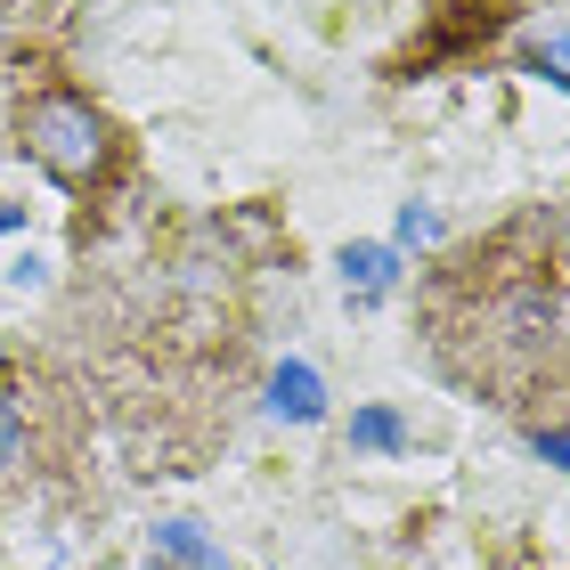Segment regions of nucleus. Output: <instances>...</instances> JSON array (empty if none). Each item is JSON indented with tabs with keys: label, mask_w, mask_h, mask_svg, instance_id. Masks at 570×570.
<instances>
[{
	"label": "nucleus",
	"mask_w": 570,
	"mask_h": 570,
	"mask_svg": "<svg viewBox=\"0 0 570 570\" xmlns=\"http://www.w3.org/2000/svg\"><path fill=\"white\" fill-rule=\"evenodd\" d=\"M538 449H547V456L562 464V473H570V432H538Z\"/></svg>",
	"instance_id": "1a4fd4ad"
},
{
	"label": "nucleus",
	"mask_w": 570,
	"mask_h": 570,
	"mask_svg": "<svg viewBox=\"0 0 570 570\" xmlns=\"http://www.w3.org/2000/svg\"><path fill=\"white\" fill-rule=\"evenodd\" d=\"M530 58H538V66H554V82L570 90V33H547V41L530 49Z\"/></svg>",
	"instance_id": "6e6552de"
},
{
	"label": "nucleus",
	"mask_w": 570,
	"mask_h": 570,
	"mask_svg": "<svg viewBox=\"0 0 570 570\" xmlns=\"http://www.w3.org/2000/svg\"><path fill=\"white\" fill-rule=\"evenodd\" d=\"M343 269H351L358 294H383V285H392V253H383V245H358V253H343Z\"/></svg>",
	"instance_id": "39448f33"
},
{
	"label": "nucleus",
	"mask_w": 570,
	"mask_h": 570,
	"mask_svg": "<svg viewBox=\"0 0 570 570\" xmlns=\"http://www.w3.org/2000/svg\"><path fill=\"white\" fill-rule=\"evenodd\" d=\"M155 547H164L171 562H188V570H220V554H213V547H204V538H196L188 522H171L164 538H155Z\"/></svg>",
	"instance_id": "423d86ee"
},
{
	"label": "nucleus",
	"mask_w": 570,
	"mask_h": 570,
	"mask_svg": "<svg viewBox=\"0 0 570 570\" xmlns=\"http://www.w3.org/2000/svg\"><path fill=\"white\" fill-rule=\"evenodd\" d=\"M33 456V400H24V358L0 351V489H17Z\"/></svg>",
	"instance_id": "7ed1b4c3"
},
{
	"label": "nucleus",
	"mask_w": 570,
	"mask_h": 570,
	"mask_svg": "<svg viewBox=\"0 0 570 570\" xmlns=\"http://www.w3.org/2000/svg\"><path fill=\"white\" fill-rule=\"evenodd\" d=\"M9 220H17V213H0V228H9Z\"/></svg>",
	"instance_id": "9d476101"
},
{
	"label": "nucleus",
	"mask_w": 570,
	"mask_h": 570,
	"mask_svg": "<svg viewBox=\"0 0 570 570\" xmlns=\"http://www.w3.org/2000/svg\"><path fill=\"white\" fill-rule=\"evenodd\" d=\"M17 147L33 155L49 179H66V188H90L98 155H107V122H98L82 98L49 90V98H24V107H17Z\"/></svg>",
	"instance_id": "f03ea898"
},
{
	"label": "nucleus",
	"mask_w": 570,
	"mask_h": 570,
	"mask_svg": "<svg viewBox=\"0 0 570 570\" xmlns=\"http://www.w3.org/2000/svg\"><path fill=\"white\" fill-rule=\"evenodd\" d=\"M351 440H358V449H400V416H392V407H367V416L351 424Z\"/></svg>",
	"instance_id": "0eeeda50"
},
{
	"label": "nucleus",
	"mask_w": 570,
	"mask_h": 570,
	"mask_svg": "<svg viewBox=\"0 0 570 570\" xmlns=\"http://www.w3.org/2000/svg\"><path fill=\"white\" fill-rule=\"evenodd\" d=\"M424 326L456 383L554 432L570 416V204L456 245L424 285Z\"/></svg>",
	"instance_id": "f257e3e1"
},
{
	"label": "nucleus",
	"mask_w": 570,
	"mask_h": 570,
	"mask_svg": "<svg viewBox=\"0 0 570 570\" xmlns=\"http://www.w3.org/2000/svg\"><path fill=\"white\" fill-rule=\"evenodd\" d=\"M277 416H294V424H318L326 416V392H318V375H309L302 358H294V367H277Z\"/></svg>",
	"instance_id": "20e7f679"
}]
</instances>
